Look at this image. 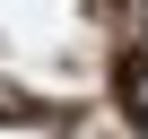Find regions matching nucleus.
Segmentation results:
<instances>
[{
	"label": "nucleus",
	"instance_id": "nucleus-2",
	"mask_svg": "<svg viewBox=\"0 0 148 139\" xmlns=\"http://www.w3.org/2000/svg\"><path fill=\"white\" fill-rule=\"evenodd\" d=\"M122 26H131V44L148 52V0H122Z\"/></svg>",
	"mask_w": 148,
	"mask_h": 139
},
{
	"label": "nucleus",
	"instance_id": "nucleus-1",
	"mask_svg": "<svg viewBox=\"0 0 148 139\" xmlns=\"http://www.w3.org/2000/svg\"><path fill=\"white\" fill-rule=\"evenodd\" d=\"M113 113L131 122V130H148V52L131 44V61H122V78H113Z\"/></svg>",
	"mask_w": 148,
	"mask_h": 139
},
{
	"label": "nucleus",
	"instance_id": "nucleus-4",
	"mask_svg": "<svg viewBox=\"0 0 148 139\" xmlns=\"http://www.w3.org/2000/svg\"><path fill=\"white\" fill-rule=\"evenodd\" d=\"M139 139H148V130H139Z\"/></svg>",
	"mask_w": 148,
	"mask_h": 139
},
{
	"label": "nucleus",
	"instance_id": "nucleus-3",
	"mask_svg": "<svg viewBox=\"0 0 148 139\" xmlns=\"http://www.w3.org/2000/svg\"><path fill=\"white\" fill-rule=\"evenodd\" d=\"M79 139H139V130H131V122H87Z\"/></svg>",
	"mask_w": 148,
	"mask_h": 139
}]
</instances>
